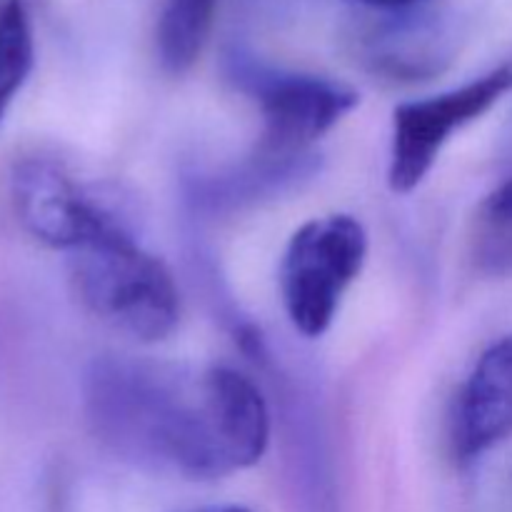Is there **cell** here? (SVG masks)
<instances>
[{"label":"cell","mask_w":512,"mask_h":512,"mask_svg":"<svg viewBox=\"0 0 512 512\" xmlns=\"http://www.w3.org/2000/svg\"><path fill=\"white\" fill-rule=\"evenodd\" d=\"M73 283L95 318L140 343H158L178 325L180 298L173 275L123 225L75 250Z\"/></svg>","instance_id":"cell-1"},{"label":"cell","mask_w":512,"mask_h":512,"mask_svg":"<svg viewBox=\"0 0 512 512\" xmlns=\"http://www.w3.org/2000/svg\"><path fill=\"white\" fill-rule=\"evenodd\" d=\"M365 260L368 233L353 215H323L295 230L280 263V293L298 333L320 338L333 325Z\"/></svg>","instance_id":"cell-2"},{"label":"cell","mask_w":512,"mask_h":512,"mask_svg":"<svg viewBox=\"0 0 512 512\" xmlns=\"http://www.w3.org/2000/svg\"><path fill=\"white\" fill-rule=\"evenodd\" d=\"M512 90V63L448 93L408 100L393 110L388 185L393 193H413L433 170L440 150L455 130L488 113Z\"/></svg>","instance_id":"cell-3"},{"label":"cell","mask_w":512,"mask_h":512,"mask_svg":"<svg viewBox=\"0 0 512 512\" xmlns=\"http://www.w3.org/2000/svg\"><path fill=\"white\" fill-rule=\"evenodd\" d=\"M10 203L20 228L55 250L85 248L118 220L53 158H23L10 173Z\"/></svg>","instance_id":"cell-4"},{"label":"cell","mask_w":512,"mask_h":512,"mask_svg":"<svg viewBox=\"0 0 512 512\" xmlns=\"http://www.w3.org/2000/svg\"><path fill=\"white\" fill-rule=\"evenodd\" d=\"M263 143L268 155L303 150L338 125L358 105V93L315 75H275L258 90Z\"/></svg>","instance_id":"cell-5"},{"label":"cell","mask_w":512,"mask_h":512,"mask_svg":"<svg viewBox=\"0 0 512 512\" xmlns=\"http://www.w3.org/2000/svg\"><path fill=\"white\" fill-rule=\"evenodd\" d=\"M512 435V333L490 345L455 403L453 450L460 463L480 458Z\"/></svg>","instance_id":"cell-6"},{"label":"cell","mask_w":512,"mask_h":512,"mask_svg":"<svg viewBox=\"0 0 512 512\" xmlns=\"http://www.w3.org/2000/svg\"><path fill=\"white\" fill-rule=\"evenodd\" d=\"M203 393L230 473L258 465L270 445V413L258 385L233 368H210Z\"/></svg>","instance_id":"cell-7"},{"label":"cell","mask_w":512,"mask_h":512,"mask_svg":"<svg viewBox=\"0 0 512 512\" xmlns=\"http://www.w3.org/2000/svg\"><path fill=\"white\" fill-rule=\"evenodd\" d=\"M218 0H165L158 23V55L170 73H185L208 43Z\"/></svg>","instance_id":"cell-8"},{"label":"cell","mask_w":512,"mask_h":512,"mask_svg":"<svg viewBox=\"0 0 512 512\" xmlns=\"http://www.w3.org/2000/svg\"><path fill=\"white\" fill-rule=\"evenodd\" d=\"M35 60V38L25 0L0 3V120L23 90Z\"/></svg>","instance_id":"cell-9"},{"label":"cell","mask_w":512,"mask_h":512,"mask_svg":"<svg viewBox=\"0 0 512 512\" xmlns=\"http://www.w3.org/2000/svg\"><path fill=\"white\" fill-rule=\"evenodd\" d=\"M488 213L498 223L512 225V180L500 185L493 195L488 198Z\"/></svg>","instance_id":"cell-10"},{"label":"cell","mask_w":512,"mask_h":512,"mask_svg":"<svg viewBox=\"0 0 512 512\" xmlns=\"http://www.w3.org/2000/svg\"><path fill=\"white\" fill-rule=\"evenodd\" d=\"M358 3L370 5V8H385V10H398L408 8V5L420 3V0H358Z\"/></svg>","instance_id":"cell-11"},{"label":"cell","mask_w":512,"mask_h":512,"mask_svg":"<svg viewBox=\"0 0 512 512\" xmlns=\"http://www.w3.org/2000/svg\"><path fill=\"white\" fill-rule=\"evenodd\" d=\"M200 512H253L243 505H225V508H210V510H200Z\"/></svg>","instance_id":"cell-12"},{"label":"cell","mask_w":512,"mask_h":512,"mask_svg":"<svg viewBox=\"0 0 512 512\" xmlns=\"http://www.w3.org/2000/svg\"><path fill=\"white\" fill-rule=\"evenodd\" d=\"M0 3H3V0H0Z\"/></svg>","instance_id":"cell-13"}]
</instances>
